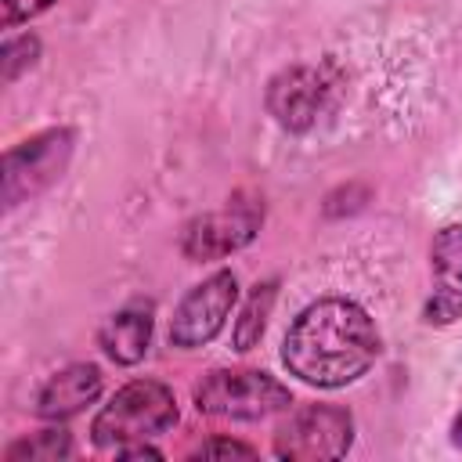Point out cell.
Instances as JSON below:
<instances>
[{
  "instance_id": "30bf717a",
  "label": "cell",
  "mask_w": 462,
  "mask_h": 462,
  "mask_svg": "<svg viewBox=\"0 0 462 462\" xmlns=\"http://www.w3.org/2000/svg\"><path fill=\"white\" fill-rule=\"evenodd\" d=\"M105 390V372L94 361H72L58 372H51L36 393H32V415L43 422H65L79 411H87Z\"/></svg>"
},
{
  "instance_id": "277c9868",
  "label": "cell",
  "mask_w": 462,
  "mask_h": 462,
  "mask_svg": "<svg viewBox=\"0 0 462 462\" xmlns=\"http://www.w3.org/2000/svg\"><path fill=\"white\" fill-rule=\"evenodd\" d=\"M76 152L72 126H47L4 152V177H0V202L4 213H14L22 202H32L47 188H54Z\"/></svg>"
},
{
  "instance_id": "ac0fdd59",
  "label": "cell",
  "mask_w": 462,
  "mask_h": 462,
  "mask_svg": "<svg viewBox=\"0 0 462 462\" xmlns=\"http://www.w3.org/2000/svg\"><path fill=\"white\" fill-rule=\"evenodd\" d=\"M448 433H451V444H455V448H462V411L451 419V430H448Z\"/></svg>"
},
{
  "instance_id": "3957f363",
  "label": "cell",
  "mask_w": 462,
  "mask_h": 462,
  "mask_svg": "<svg viewBox=\"0 0 462 462\" xmlns=\"http://www.w3.org/2000/svg\"><path fill=\"white\" fill-rule=\"evenodd\" d=\"M191 404L209 419L260 422L285 415L292 408V390L263 368H209L195 379Z\"/></svg>"
},
{
  "instance_id": "8fae6325",
  "label": "cell",
  "mask_w": 462,
  "mask_h": 462,
  "mask_svg": "<svg viewBox=\"0 0 462 462\" xmlns=\"http://www.w3.org/2000/svg\"><path fill=\"white\" fill-rule=\"evenodd\" d=\"M152 332H155V307L144 300H134L105 318V325L97 328V346L119 368H134L144 361L152 346Z\"/></svg>"
},
{
  "instance_id": "e0dca14e",
  "label": "cell",
  "mask_w": 462,
  "mask_h": 462,
  "mask_svg": "<svg viewBox=\"0 0 462 462\" xmlns=\"http://www.w3.org/2000/svg\"><path fill=\"white\" fill-rule=\"evenodd\" d=\"M112 455H116V458H162V451H159L155 444H148V440H134V444H123V448H116Z\"/></svg>"
},
{
  "instance_id": "9a60e30c",
  "label": "cell",
  "mask_w": 462,
  "mask_h": 462,
  "mask_svg": "<svg viewBox=\"0 0 462 462\" xmlns=\"http://www.w3.org/2000/svg\"><path fill=\"white\" fill-rule=\"evenodd\" d=\"M58 0H0V25L4 29H18L22 22H32L40 14H47Z\"/></svg>"
},
{
  "instance_id": "5b68a950",
  "label": "cell",
  "mask_w": 462,
  "mask_h": 462,
  "mask_svg": "<svg viewBox=\"0 0 462 462\" xmlns=\"http://www.w3.org/2000/svg\"><path fill=\"white\" fill-rule=\"evenodd\" d=\"M263 195L235 191L220 209L199 213L180 227V253L191 263H213L245 249L263 227Z\"/></svg>"
},
{
  "instance_id": "5bb4252c",
  "label": "cell",
  "mask_w": 462,
  "mask_h": 462,
  "mask_svg": "<svg viewBox=\"0 0 462 462\" xmlns=\"http://www.w3.org/2000/svg\"><path fill=\"white\" fill-rule=\"evenodd\" d=\"M43 54V43L36 32H22V36H7L4 40V51H0V79L4 87H11L14 79H22L29 69H36Z\"/></svg>"
},
{
  "instance_id": "7c38bea8",
  "label": "cell",
  "mask_w": 462,
  "mask_h": 462,
  "mask_svg": "<svg viewBox=\"0 0 462 462\" xmlns=\"http://www.w3.org/2000/svg\"><path fill=\"white\" fill-rule=\"evenodd\" d=\"M274 300H278V282H274V278L256 282V285L245 292V300H242V307H238V318H235V325H231V346H235L238 354L260 346V339H263V332H267V318H271V310H274Z\"/></svg>"
},
{
  "instance_id": "7a4b0ae2",
  "label": "cell",
  "mask_w": 462,
  "mask_h": 462,
  "mask_svg": "<svg viewBox=\"0 0 462 462\" xmlns=\"http://www.w3.org/2000/svg\"><path fill=\"white\" fill-rule=\"evenodd\" d=\"M180 419L177 397L162 379H130L90 422V440L101 451H116L134 440H152L173 430Z\"/></svg>"
},
{
  "instance_id": "9c48e42d",
  "label": "cell",
  "mask_w": 462,
  "mask_h": 462,
  "mask_svg": "<svg viewBox=\"0 0 462 462\" xmlns=\"http://www.w3.org/2000/svg\"><path fill=\"white\" fill-rule=\"evenodd\" d=\"M462 321V220H448L430 238V292L422 325L448 328Z\"/></svg>"
},
{
  "instance_id": "6da1fadb",
  "label": "cell",
  "mask_w": 462,
  "mask_h": 462,
  "mask_svg": "<svg viewBox=\"0 0 462 462\" xmlns=\"http://www.w3.org/2000/svg\"><path fill=\"white\" fill-rule=\"evenodd\" d=\"M379 354L383 332L350 296H318L292 318L282 339L285 372L314 390H343L357 383L372 372Z\"/></svg>"
},
{
  "instance_id": "4fadbf2b",
  "label": "cell",
  "mask_w": 462,
  "mask_h": 462,
  "mask_svg": "<svg viewBox=\"0 0 462 462\" xmlns=\"http://www.w3.org/2000/svg\"><path fill=\"white\" fill-rule=\"evenodd\" d=\"M72 455H76V444L61 422H51L36 433H25L4 448V462H61Z\"/></svg>"
},
{
  "instance_id": "2e32d148",
  "label": "cell",
  "mask_w": 462,
  "mask_h": 462,
  "mask_svg": "<svg viewBox=\"0 0 462 462\" xmlns=\"http://www.w3.org/2000/svg\"><path fill=\"white\" fill-rule=\"evenodd\" d=\"M253 455H256L253 444L231 440V437H209V440H202V444L191 451V458H253Z\"/></svg>"
},
{
  "instance_id": "52a82bcc",
  "label": "cell",
  "mask_w": 462,
  "mask_h": 462,
  "mask_svg": "<svg viewBox=\"0 0 462 462\" xmlns=\"http://www.w3.org/2000/svg\"><path fill=\"white\" fill-rule=\"evenodd\" d=\"M238 292H242L238 289V274L231 267H217L213 274H206L202 282H195L180 296V303L173 307L170 332H166L170 346H177V350H199V346L213 343L224 332L231 310L238 307Z\"/></svg>"
},
{
  "instance_id": "8992f818",
  "label": "cell",
  "mask_w": 462,
  "mask_h": 462,
  "mask_svg": "<svg viewBox=\"0 0 462 462\" xmlns=\"http://www.w3.org/2000/svg\"><path fill=\"white\" fill-rule=\"evenodd\" d=\"M354 444V415L343 404H303L285 411L274 430L271 451L285 462H328L343 458Z\"/></svg>"
},
{
  "instance_id": "ba28073f",
  "label": "cell",
  "mask_w": 462,
  "mask_h": 462,
  "mask_svg": "<svg viewBox=\"0 0 462 462\" xmlns=\"http://www.w3.org/2000/svg\"><path fill=\"white\" fill-rule=\"evenodd\" d=\"M328 97H332L328 69L310 65V61H296V65L278 69L267 79L263 108L285 134H307L321 119Z\"/></svg>"
}]
</instances>
